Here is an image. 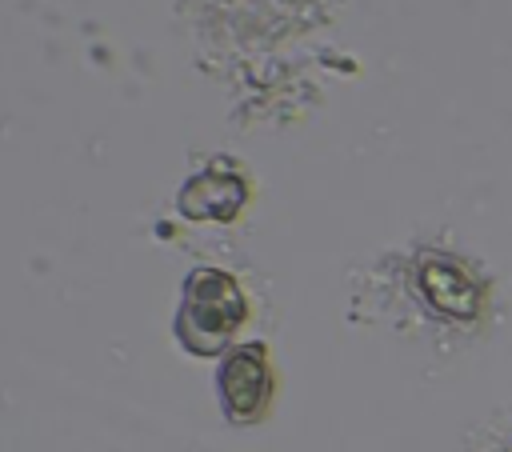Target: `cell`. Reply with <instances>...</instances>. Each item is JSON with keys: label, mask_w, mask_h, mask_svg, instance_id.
<instances>
[{"label": "cell", "mask_w": 512, "mask_h": 452, "mask_svg": "<svg viewBox=\"0 0 512 452\" xmlns=\"http://www.w3.org/2000/svg\"><path fill=\"white\" fill-rule=\"evenodd\" d=\"M188 316L192 328L204 336H228V328L240 324L244 316V300L236 292V284L220 272H196L188 280Z\"/></svg>", "instance_id": "6da1fadb"}, {"label": "cell", "mask_w": 512, "mask_h": 452, "mask_svg": "<svg viewBox=\"0 0 512 452\" xmlns=\"http://www.w3.org/2000/svg\"><path fill=\"white\" fill-rule=\"evenodd\" d=\"M220 384H224V400L236 416H248L252 408H260L264 400V388H268V372H264V360H260V348H240L224 372H220Z\"/></svg>", "instance_id": "7a4b0ae2"}]
</instances>
